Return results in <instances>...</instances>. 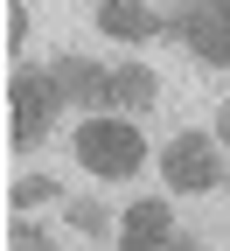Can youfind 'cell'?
I'll use <instances>...</instances> for the list:
<instances>
[{"mask_svg": "<svg viewBox=\"0 0 230 251\" xmlns=\"http://www.w3.org/2000/svg\"><path fill=\"white\" fill-rule=\"evenodd\" d=\"M160 175H168V188H216V147L203 133H175L168 147H160Z\"/></svg>", "mask_w": 230, "mask_h": 251, "instance_id": "4", "label": "cell"}, {"mask_svg": "<svg viewBox=\"0 0 230 251\" xmlns=\"http://www.w3.org/2000/svg\"><path fill=\"white\" fill-rule=\"evenodd\" d=\"M7 49H28V7H21V0L7 7Z\"/></svg>", "mask_w": 230, "mask_h": 251, "instance_id": "12", "label": "cell"}, {"mask_svg": "<svg viewBox=\"0 0 230 251\" xmlns=\"http://www.w3.org/2000/svg\"><path fill=\"white\" fill-rule=\"evenodd\" d=\"M216 140H223V147H230V105H223V112H216Z\"/></svg>", "mask_w": 230, "mask_h": 251, "instance_id": "13", "label": "cell"}, {"mask_svg": "<svg viewBox=\"0 0 230 251\" xmlns=\"http://www.w3.org/2000/svg\"><path fill=\"white\" fill-rule=\"evenodd\" d=\"M153 91H160V77L147 70V63H126V70H112V84H105V105H112L119 119H133V112L153 105Z\"/></svg>", "mask_w": 230, "mask_h": 251, "instance_id": "7", "label": "cell"}, {"mask_svg": "<svg viewBox=\"0 0 230 251\" xmlns=\"http://www.w3.org/2000/svg\"><path fill=\"white\" fill-rule=\"evenodd\" d=\"M160 21H168L203 63H230V0H181V7H168Z\"/></svg>", "mask_w": 230, "mask_h": 251, "instance_id": "2", "label": "cell"}, {"mask_svg": "<svg viewBox=\"0 0 230 251\" xmlns=\"http://www.w3.org/2000/svg\"><path fill=\"white\" fill-rule=\"evenodd\" d=\"M56 84H63V98H77V105H105L112 70H98L91 56H63V63H56Z\"/></svg>", "mask_w": 230, "mask_h": 251, "instance_id": "8", "label": "cell"}, {"mask_svg": "<svg viewBox=\"0 0 230 251\" xmlns=\"http://www.w3.org/2000/svg\"><path fill=\"white\" fill-rule=\"evenodd\" d=\"M119 237H126V251H147V244H175L181 230H175L168 202H133V209L119 216Z\"/></svg>", "mask_w": 230, "mask_h": 251, "instance_id": "6", "label": "cell"}, {"mask_svg": "<svg viewBox=\"0 0 230 251\" xmlns=\"http://www.w3.org/2000/svg\"><path fill=\"white\" fill-rule=\"evenodd\" d=\"M70 153L91 168V175H105V181H126V175H140V126L133 119H84L77 126V140H70Z\"/></svg>", "mask_w": 230, "mask_h": 251, "instance_id": "1", "label": "cell"}, {"mask_svg": "<svg viewBox=\"0 0 230 251\" xmlns=\"http://www.w3.org/2000/svg\"><path fill=\"white\" fill-rule=\"evenodd\" d=\"M7 91H14V147H35L49 133V119H56L63 84H56V70H21Z\"/></svg>", "mask_w": 230, "mask_h": 251, "instance_id": "3", "label": "cell"}, {"mask_svg": "<svg viewBox=\"0 0 230 251\" xmlns=\"http://www.w3.org/2000/svg\"><path fill=\"white\" fill-rule=\"evenodd\" d=\"M160 7H147V0H105L98 7V35H112V42H147V35H160Z\"/></svg>", "mask_w": 230, "mask_h": 251, "instance_id": "5", "label": "cell"}, {"mask_svg": "<svg viewBox=\"0 0 230 251\" xmlns=\"http://www.w3.org/2000/svg\"><path fill=\"white\" fill-rule=\"evenodd\" d=\"M147 251H195V244H188V237H175V244H147Z\"/></svg>", "mask_w": 230, "mask_h": 251, "instance_id": "14", "label": "cell"}, {"mask_svg": "<svg viewBox=\"0 0 230 251\" xmlns=\"http://www.w3.org/2000/svg\"><path fill=\"white\" fill-rule=\"evenodd\" d=\"M14 251H56V244H49V237H42V230L21 216V224H14Z\"/></svg>", "mask_w": 230, "mask_h": 251, "instance_id": "11", "label": "cell"}, {"mask_svg": "<svg viewBox=\"0 0 230 251\" xmlns=\"http://www.w3.org/2000/svg\"><path fill=\"white\" fill-rule=\"evenodd\" d=\"M14 202H21V209H35V202H56V181H49V175H21V181H14Z\"/></svg>", "mask_w": 230, "mask_h": 251, "instance_id": "9", "label": "cell"}, {"mask_svg": "<svg viewBox=\"0 0 230 251\" xmlns=\"http://www.w3.org/2000/svg\"><path fill=\"white\" fill-rule=\"evenodd\" d=\"M70 224H77L84 237H105V230H112V216L98 209V202H70Z\"/></svg>", "mask_w": 230, "mask_h": 251, "instance_id": "10", "label": "cell"}]
</instances>
